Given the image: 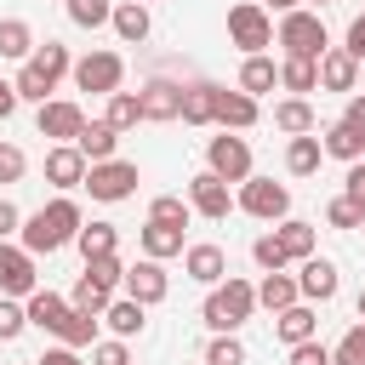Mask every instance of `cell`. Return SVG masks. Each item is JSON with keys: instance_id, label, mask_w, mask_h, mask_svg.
I'll return each mask as SVG.
<instances>
[{"instance_id": "cell-36", "label": "cell", "mask_w": 365, "mask_h": 365, "mask_svg": "<svg viewBox=\"0 0 365 365\" xmlns=\"http://www.w3.org/2000/svg\"><path fill=\"white\" fill-rule=\"evenodd\" d=\"M34 46H40V40H34V29H29L23 17H0V57L23 63V57H29Z\"/></svg>"}, {"instance_id": "cell-13", "label": "cell", "mask_w": 365, "mask_h": 365, "mask_svg": "<svg viewBox=\"0 0 365 365\" xmlns=\"http://www.w3.org/2000/svg\"><path fill=\"white\" fill-rule=\"evenodd\" d=\"M120 291L131 297V302H143V308H154V302H165L171 297V274L154 262V257H143V262H131L125 268V279H120Z\"/></svg>"}, {"instance_id": "cell-21", "label": "cell", "mask_w": 365, "mask_h": 365, "mask_svg": "<svg viewBox=\"0 0 365 365\" xmlns=\"http://www.w3.org/2000/svg\"><path fill=\"white\" fill-rule=\"evenodd\" d=\"M319 148H325V160L354 165V160H365V131H359V125H348V120H331V125L319 131Z\"/></svg>"}, {"instance_id": "cell-5", "label": "cell", "mask_w": 365, "mask_h": 365, "mask_svg": "<svg viewBox=\"0 0 365 365\" xmlns=\"http://www.w3.org/2000/svg\"><path fill=\"white\" fill-rule=\"evenodd\" d=\"M137 182H143V177H137V160H120V154H114V160L86 165V182H80V188H86L97 205H120V200L137 194Z\"/></svg>"}, {"instance_id": "cell-57", "label": "cell", "mask_w": 365, "mask_h": 365, "mask_svg": "<svg viewBox=\"0 0 365 365\" xmlns=\"http://www.w3.org/2000/svg\"><path fill=\"white\" fill-rule=\"evenodd\" d=\"M354 314H359V319H365V291H359V297H354Z\"/></svg>"}, {"instance_id": "cell-33", "label": "cell", "mask_w": 365, "mask_h": 365, "mask_svg": "<svg viewBox=\"0 0 365 365\" xmlns=\"http://www.w3.org/2000/svg\"><path fill=\"white\" fill-rule=\"evenodd\" d=\"M291 302H302V297H297V274H285V268L262 274V285H257V308L279 314V308H291Z\"/></svg>"}, {"instance_id": "cell-1", "label": "cell", "mask_w": 365, "mask_h": 365, "mask_svg": "<svg viewBox=\"0 0 365 365\" xmlns=\"http://www.w3.org/2000/svg\"><path fill=\"white\" fill-rule=\"evenodd\" d=\"M80 205L68 200V194H57L51 205H40V211H29L23 222H17V245L23 251H34V257H51V251H63V245H74V234H80Z\"/></svg>"}, {"instance_id": "cell-31", "label": "cell", "mask_w": 365, "mask_h": 365, "mask_svg": "<svg viewBox=\"0 0 365 365\" xmlns=\"http://www.w3.org/2000/svg\"><path fill=\"white\" fill-rule=\"evenodd\" d=\"M114 297H120L114 285H103L97 274H86V268H80V279H74V291H68V308H80V314H97V319H103V308H108Z\"/></svg>"}, {"instance_id": "cell-22", "label": "cell", "mask_w": 365, "mask_h": 365, "mask_svg": "<svg viewBox=\"0 0 365 365\" xmlns=\"http://www.w3.org/2000/svg\"><path fill=\"white\" fill-rule=\"evenodd\" d=\"M23 314H29V325L34 331H46V336H57V325H63V314H68V297H57V291H29L23 297Z\"/></svg>"}, {"instance_id": "cell-14", "label": "cell", "mask_w": 365, "mask_h": 365, "mask_svg": "<svg viewBox=\"0 0 365 365\" xmlns=\"http://www.w3.org/2000/svg\"><path fill=\"white\" fill-rule=\"evenodd\" d=\"M336 291H342V274H336V262H331V257H319V251H314V257H302V262H297V297H302V302H331Z\"/></svg>"}, {"instance_id": "cell-50", "label": "cell", "mask_w": 365, "mask_h": 365, "mask_svg": "<svg viewBox=\"0 0 365 365\" xmlns=\"http://www.w3.org/2000/svg\"><path fill=\"white\" fill-rule=\"evenodd\" d=\"M342 51H354V57L365 63V11H359V17L348 23V34H342Z\"/></svg>"}, {"instance_id": "cell-59", "label": "cell", "mask_w": 365, "mask_h": 365, "mask_svg": "<svg viewBox=\"0 0 365 365\" xmlns=\"http://www.w3.org/2000/svg\"><path fill=\"white\" fill-rule=\"evenodd\" d=\"M143 6H148V0H143Z\"/></svg>"}, {"instance_id": "cell-26", "label": "cell", "mask_w": 365, "mask_h": 365, "mask_svg": "<svg viewBox=\"0 0 365 365\" xmlns=\"http://www.w3.org/2000/svg\"><path fill=\"white\" fill-rule=\"evenodd\" d=\"M274 240L285 245L291 262H302V257L319 251V234H314V222H302V217H279V222H274Z\"/></svg>"}, {"instance_id": "cell-44", "label": "cell", "mask_w": 365, "mask_h": 365, "mask_svg": "<svg viewBox=\"0 0 365 365\" xmlns=\"http://www.w3.org/2000/svg\"><path fill=\"white\" fill-rule=\"evenodd\" d=\"M331 365H365V319L342 331V342L331 348Z\"/></svg>"}, {"instance_id": "cell-19", "label": "cell", "mask_w": 365, "mask_h": 365, "mask_svg": "<svg viewBox=\"0 0 365 365\" xmlns=\"http://www.w3.org/2000/svg\"><path fill=\"white\" fill-rule=\"evenodd\" d=\"M108 29L120 34V46H143V40L154 34V17H148V6H143V0H114Z\"/></svg>"}, {"instance_id": "cell-17", "label": "cell", "mask_w": 365, "mask_h": 365, "mask_svg": "<svg viewBox=\"0 0 365 365\" xmlns=\"http://www.w3.org/2000/svg\"><path fill=\"white\" fill-rule=\"evenodd\" d=\"M137 108H143V120H154V125L177 120V108H182V80H148V86H137Z\"/></svg>"}, {"instance_id": "cell-48", "label": "cell", "mask_w": 365, "mask_h": 365, "mask_svg": "<svg viewBox=\"0 0 365 365\" xmlns=\"http://www.w3.org/2000/svg\"><path fill=\"white\" fill-rule=\"evenodd\" d=\"M86 274H97L103 285H114V291H120V279H125V262H120V251H108V257H86Z\"/></svg>"}, {"instance_id": "cell-58", "label": "cell", "mask_w": 365, "mask_h": 365, "mask_svg": "<svg viewBox=\"0 0 365 365\" xmlns=\"http://www.w3.org/2000/svg\"><path fill=\"white\" fill-rule=\"evenodd\" d=\"M302 6H308V0H302ZM319 6H325V0H319Z\"/></svg>"}, {"instance_id": "cell-35", "label": "cell", "mask_w": 365, "mask_h": 365, "mask_svg": "<svg viewBox=\"0 0 365 365\" xmlns=\"http://www.w3.org/2000/svg\"><path fill=\"white\" fill-rule=\"evenodd\" d=\"M74 245H80V257H108V251H120V228L114 222H80Z\"/></svg>"}, {"instance_id": "cell-37", "label": "cell", "mask_w": 365, "mask_h": 365, "mask_svg": "<svg viewBox=\"0 0 365 365\" xmlns=\"http://www.w3.org/2000/svg\"><path fill=\"white\" fill-rule=\"evenodd\" d=\"M97 314H80V308H68L63 314V325H57V342H68V348H91L97 342Z\"/></svg>"}, {"instance_id": "cell-25", "label": "cell", "mask_w": 365, "mask_h": 365, "mask_svg": "<svg viewBox=\"0 0 365 365\" xmlns=\"http://www.w3.org/2000/svg\"><path fill=\"white\" fill-rule=\"evenodd\" d=\"M74 148L86 154V165H97V160H114V148H120V131H114L108 120H86V125H80V137H74Z\"/></svg>"}, {"instance_id": "cell-43", "label": "cell", "mask_w": 365, "mask_h": 365, "mask_svg": "<svg viewBox=\"0 0 365 365\" xmlns=\"http://www.w3.org/2000/svg\"><path fill=\"white\" fill-rule=\"evenodd\" d=\"M251 262H257V268H262V274H274V268H291V257H285V245H279V240H274V228H268V234H257V240H251Z\"/></svg>"}, {"instance_id": "cell-41", "label": "cell", "mask_w": 365, "mask_h": 365, "mask_svg": "<svg viewBox=\"0 0 365 365\" xmlns=\"http://www.w3.org/2000/svg\"><path fill=\"white\" fill-rule=\"evenodd\" d=\"M205 365H245V342H240V331H217V336L205 342Z\"/></svg>"}, {"instance_id": "cell-38", "label": "cell", "mask_w": 365, "mask_h": 365, "mask_svg": "<svg viewBox=\"0 0 365 365\" xmlns=\"http://www.w3.org/2000/svg\"><path fill=\"white\" fill-rule=\"evenodd\" d=\"M103 120L125 137L131 125H143V108H137V91H108V108H103Z\"/></svg>"}, {"instance_id": "cell-40", "label": "cell", "mask_w": 365, "mask_h": 365, "mask_svg": "<svg viewBox=\"0 0 365 365\" xmlns=\"http://www.w3.org/2000/svg\"><path fill=\"white\" fill-rule=\"evenodd\" d=\"M325 222H331V228H365V205H359L354 194H331V200H325Z\"/></svg>"}, {"instance_id": "cell-30", "label": "cell", "mask_w": 365, "mask_h": 365, "mask_svg": "<svg viewBox=\"0 0 365 365\" xmlns=\"http://www.w3.org/2000/svg\"><path fill=\"white\" fill-rule=\"evenodd\" d=\"M274 125H279L285 137H302V131H319V114H314L308 97H279V103H274Z\"/></svg>"}, {"instance_id": "cell-24", "label": "cell", "mask_w": 365, "mask_h": 365, "mask_svg": "<svg viewBox=\"0 0 365 365\" xmlns=\"http://www.w3.org/2000/svg\"><path fill=\"white\" fill-rule=\"evenodd\" d=\"M137 245H143V257L165 262V257H182V245H188V240H182V228H171V222H154V217H148V222L137 228Z\"/></svg>"}, {"instance_id": "cell-46", "label": "cell", "mask_w": 365, "mask_h": 365, "mask_svg": "<svg viewBox=\"0 0 365 365\" xmlns=\"http://www.w3.org/2000/svg\"><path fill=\"white\" fill-rule=\"evenodd\" d=\"M91 365H131L125 336H97V342H91Z\"/></svg>"}, {"instance_id": "cell-55", "label": "cell", "mask_w": 365, "mask_h": 365, "mask_svg": "<svg viewBox=\"0 0 365 365\" xmlns=\"http://www.w3.org/2000/svg\"><path fill=\"white\" fill-rule=\"evenodd\" d=\"M17 114V91H11V80H0V120H11Z\"/></svg>"}, {"instance_id": "cell-34", "label": "cell", "mask_w": 365, "mask_h": 365, "mask_svg": "<svg viewBox=\"0 0 365 365\" xmlns=\"http://www.w3.org/2000/svg\"><path fill=\"white\" fill-rule=\"evenodd\" d=\"M319 160H325V148H319V137H314V131H302V137H291V143H285V171H291V177H314V171H319Z\"/></svg>"}, {"instance_id": "cell-6", "label": "cell", "mask_w": 365, "mask_h": 365, "mask_svg": "<svg viewBox=\"0 0 365 365\" xmlns=\"http://www.w3.org/2000/svg\"><path fill=\"white\" fill-rule=\"evenodd\" d=\"M234 211H245V217H257V222H279V217H291V188L251 171V177L234 188Z\"/></svg>"}, {"instance_id": "cell-29", "label": "cell", "mask_w": 365, "mask_h": 365, "mask_svg": "<svg viewBox=\"0 0 365 365\" xmlns=\"http://www.w3.org/2000/svg\"><path fill=\"white\" fill-rule=\"evenodd\" d=\"M211 108H217V86H211V80H188L177 120H182V125H211Z\"/></svg>"}, {"instance_id": "cell-39", "label": "cell", "mask_w": 365, "mask_h": 365, "mask_svg": "<svg viewBox=\"0 0 365 365\" xmlns=\"http://www.w3.org/2000/svg\"><path fill=\"white\" fill-rule=\"evenodd\" d=\"M148 217H154V222H171V228H188L194 205H188L182 194H154V200H148Z\"/></svg>"}, {"instance_id": "cell-10", "label": "cell", "mask_w": 365, "mask_h": 365, "mask_svg": "<svg viewBox=\"0 0 365 365\" xmlns=\"http://www.w3.org/2000/svg\"><path fill=\"white\" fill-rule=\"evenodd\" d=\"M40 285V257L17 240H0V297H29Z\"/></svg>"}, {"instance_id": "cell-53", "label": "cell", "mask_w": 365, "mask_h": 365, "mask_svg": "<svg viewBox=\"0 0 365 365\" xmlns=\"http://www.w3.org/2000/svg\"><path fill=\"white\" fill-rule=\"evenodd\" d=\"M342 182H348V188H342V194H354V200H359V205H365V160H354V165H348V177H342Z\"/></svg>"}, {"instance_id": "cell-18", "label": "cell", "mask_w": 365, "mask_h": 365, "mask_svg": "<svg viewBox=\"0 0 365 365\" xmlns=\"http://www.w3.org/2000/svg\"><path fill=\"white\" fill-rule=\"evenodd\" d=\"M46 182H51L57 194L80 188V182H86V154H80L74 143H51V148H46Z\"/></svg>"}, {"instance_id": "cell-15", "label": "cell", "mask_w": 365, "mask_h": 365, "mask_svg": "<svg viewBox=\"0 0 365 365\" xmlns=\"http://www.w3.org/2000/svg\"><path fill=\"white\" fill-rule=\"evenodd\" d=\"M262 120V108H257V97H245L240 86L228 91V86H217V108H211V125L217 131H251Z\"/></svg>"}, {"instance_id": "cell-56", "label": "cell", "mask_w": 365, "mask_h": 365, "mask_svg": "<svg viewBox=\"0 0 365 365\" xmlns=\"http://www.w3.org/2000/svg\"><path fill=\"white\" fill-rule=\"evenodd\" d=\"M297 6H302V0H262V11H268V17H274V11L285 17V11H297Z\"/></svg>"}, {"instance_id": "cell-4", "label": "cell", "mask_w": 365, "mask_h": 365, "mask_svg": "<svg viewBox=\"0 0 365 365\" xmlns=\"http://www.w3.org/2000/svg\"><path fill=\"white\" fill-rule=\"evenodd\" d=\"M274 46H279L285 57H314V63H319V51L331 46V34H325V17H319V11H308V6L285 11V17L274 23Z\"/></svg>"}, {"instance_id": "cell-45", "label": "cell", "mask_w": 365, "mask_h": 365, "mask_svg": "<svg viewBox=\"0 0 365 365\" xmlns=\"http://www.w3.org/2000/svg\"><path fill=\"white\" fill-rule=\"evenodd\" d=\"M29 331V314H23V297H0V342H17Z\"/></svg>"}, {"instance_id": "cell-54", "label": "cell", "mask_w": 365, "mask_h": 365, "mask_svg": "<svg viewBox=\"0 0 365 365\" xmlns=\"http://www.w3.org/2000/svg\"><path fill=\"white\" fill-rule=\"evenodd\" d=\"M342 120L365 131V91H348V108H342Z\"/></svg>"}, {"instance_id": "cell-12", "label": "cell", "mask_w": 365, "mask_h": 365, "mask_svg": "<svg viewBox=\"0 0 365 365\" xmlns=\"http://www.w3.org/2000/svg\"><path fill=\"white\" fill-rule=\"evenodd\" d=\"M182 200L194 205V217L222 222V217L234 211V182H222L217 171H200V177H188V194H182Z\"/></svg>"}, {"instance_id": "cell-27", "label": "cell", "mask_w": 365, "mask_h": 365, "mask_svg": "<svg viewBox=\"0 0 365 365\" xmlns=\"http://www.w3.org/2000/svg\"><path fill=\"white\" fill-rule=\"evenodd\" d=\"M103 325H108L114 336H125V342H131V336H143V325H148V308H143V302H131V297L120 291V297L103 308Z\"/></svg>"}, {"instance_id": "cell-47", "label": "cell", "mask_w": 365, "mask_h": 365, "mask_svg": "<svg viewBox=\"0 0 365 365\" xmlns=\"http://www.w3.org/2000/svg\"><path fill=\"white\" fill-rule=\"evenodd\" d=\"M285 365H331V348H325L319 336H308V342H291V348H285Z\"/></svg>"}, {"instance_id": "cell-16", "label": "cell", "mask_w": 365, "mask_h": 365, "mask_svg": "<svg viewBox=\"0 0 365 365\" xmlns=\"http://www.w3.org/2000/svg\"><path fill=\"white\" fill-rule=\"evenodd\" d=\"M182 274L194 285H217V279H228V251L211 240H194V245H182Z\"/></svg>"}, {"instance_id": "cell-3", "label": "cell", "mask_w": 365, "mask_h": 365, "mask_svg": "<svg viewBox=\"0 0 365 365\" xmlns=\"http://www.w3.org/2000/svg\"><path fill=\"white\" fill-rule=\"evenodd\" d=\"M251 314H257V285H251V279L228 274V279L205 285L200 319H205V331H211V336H217V331H240V325H245Z\"/></svg>"}, {"instance_id": "cell-32", "label": "cell", "mask_w": 365, "mask_h": 365, "mask_svg": "<svg viewBox=\"0 0 365 365\" xmlns=\"http://www.w3.org/2000/svg\"><path fill=\"white\" fill-rule=\"evenodd\" d=\"M279 91H291V97L319 91V63L314 57H279Z\"/></svg>"}, {"instance_id": "cell-8", "label": "cell", "mask_w": 365, "mask_h": 365, "mask_svg": "<svg viewBox=\"0 0 365 365\" xmlns=\"http://www.w3.org/2000/svg\"><path fill=\"white\" fill-rule=\"evenodd\" d=\"M68 74H74L80 91L108 97V91H120V80H125V57H120V51H86V57H74Z\"/></svg>"}, {"instance_id": "cell-7", "label": "cell", "mask_w": 365, "mask_h": 365, "mask_svg": "<svg viewBox=\"0 0 365 365\" xmlns=\"http://www.w3.org/2000/svg\"><path fill=\"white\" fill-rule=\"evenodd\" d=\"M228 40H234L245 57L274 46V17L262 11V0H240V6H228Z\"/></svg>"}, {"instance_id": "cell-28", "label": "cell", "mask_w": 365, "mask_h": 365, "mask_svg": "<svg viewBox=\"0 0 365 365\" xmlns=\"http://www.w3.org/2000/svg\"><path fill=\"white\" fill-rule=\"evenodd\" d=\"M245 97H262V91H274L279 86V63L274 57H262V51H251L245 63H240V80H234Z\"/></svg>"}, {"instance_id": "cell-11", "label": "cell", "mask_w": 365, "mask_h": 365, "mask_svg": "<svg viewBox=\"0 0 365 365\" xmlns=\"http://www.w3.org/2000/svg\"><path fill=\"white\" fill-rule=\"evenodd\" d=\"M80 125H86V108L68 103V97H46V103L34 108V131H40L46 143H74Z\"/></svg>"}, {"instance_id": "cell-42", "label": "cell", "mask_w": 365, "mask_h": 365, "mask_svg": "<svg viewBox=\"0 0 365 365\" xmlns=\"http://www.w3.org/2000/svg\"><path fill=\"white\" fill-rule=\"evenodd\" d=\"M63 11H68L74 29H103L108 11H114V0H63Z\"/></svg>"}, {"instance_id": "cell-23", "label": "cell", "mask_w": 365, "mask_h": 365, "mask_svg": "<svg viewBox=\"0 0 365 365\" xmlns=\"http://www.w3.org/2000/svg\"><path fill=\"white\" fill-rule=\"evenodd\" d=\"M274 336H279L285 348L319 336V314H314V302H291V308H279V314H274Z\"/></svg>"}, {"instance_id": "cell-49", "label": "cell", "mask_w": 365, "mask_h": 365, "mask_svg": "<svg viewBox=\"0 0 365 365\" xmlns=\"http://www.w3.org/2000/svg\"><path fill=\"white\" fill-rule=\"evenodd\" d=\"M29 171V160H23V148L17 143H0V182H17Z\"/></svg>"}, {"instance_id": "cell-9", "label": "cell", "mask_w": 365, "mask_h": 365, "mask_svg": "<svg viewBox=\"0 0 365 365\" xmlns=\"http://www.w3.org/2000/svg\"><path fill=\"white\" fill-rule=\"evenodd\" d=\"M205 171H217L222 182H245L251 177V143L240 131H222L205 143Z\"/></svg>"}, {"instance_id": "cell-2", "label": "cell", "mask_w": 365, "mask_h": 365, "mask_svg": "<svg viewBox=\"0 0 365 365\" xmlns=\"http://www.w3.org/2000/svg\"><path fill=\"white\" fill-rule=\"evenodd\" d=\"M74 68V57H68V46L63 40H46V46H34L23 63H17V80H11V91H17V103H46L51 91H57V80Z\"/></svg>"}, {"instance_id": "cell-51", "label": "cell", "mask_w": 365, "mask_h": 365, "mask_svg": "<svg viewBox=\"0 0 365 365\" xmlns=\"http://www.w3.org/2000/svg\"><path fill=\"white\" fill-rule=\"evenodd\" d=\"M34 365H86V359H80V348H68V342H57V348H46V354H40Z\"/></svg>"}, {"instance_id": "cell-52", "label": "cell", "mask_w": 365, "mask_h": 365, "mask_svg": "<svg viewBox=\"0 0 365 365\" xmlns=\"http://www.w3.org/2000/svg\"><path fill=\"white\" fill-rule=\"evenodd\" d=\"M17 222H23V211H17V205L0 194V240H17Z\"/></svg>"}, {"instance_id": "cell-20", "label": "cell", "mask_w": 365, "mask_h": 365, "mask_svg": "<svg viewBox=\"0 0 365 365\" xmlns=\"http://www.w3.org/2000/svg\"><path fill=\"white\" fill-rule=\"evenodd\" d=\"M354 86H359V57L342 46H325L319 51V91H354Z\"/></svg>"}]
</instances>
